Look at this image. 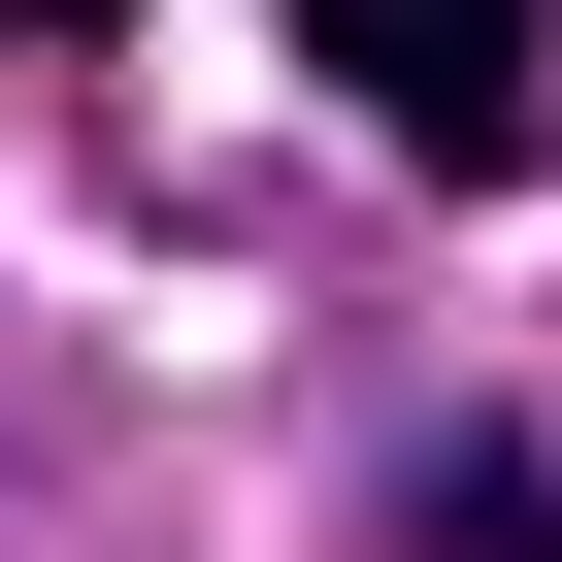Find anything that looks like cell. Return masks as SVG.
Here are the masks:
<instances>
[{"mask_svg": "<svg viewBox=\"0 0 562 562\" xmlns=\"http://www.w3.org/2000/svg\"><path fill=\"white\" fill-rule=\"evenodd\" d=\"M331 100H364L397 166H529V100H562V0H331Z\"/></svg>", "mask_w": 562, "mask_h": 562, "instance_id": "1", "label": "cell"}, {"mask_svg": "<svg viewBox=\"0 0 562 562\" xmlns=\"http://www.w3.org/2000/svg\"><path fill=\"white\" fill-rule=\"evenodd\" d=\"M397 562H562V463H529V430H430V463H397Z\"/></svg>", "mask_w": 562, "mask_h": 562, "instance_id": "2", "label": "cell"}, {"mask_svg": "<svg viewBox=\"0 0 562 562\" xmlns=\"http://www.w3.org/2000/svg\"><path fill=\"white\" fill-rule=\"evenodd\" d=\"M0 34H133V0H0Z\"/></svg>", "mask_w": 562, "mask_h": 562, "instance_id": "3", "label": "cell"}]
</instances>
